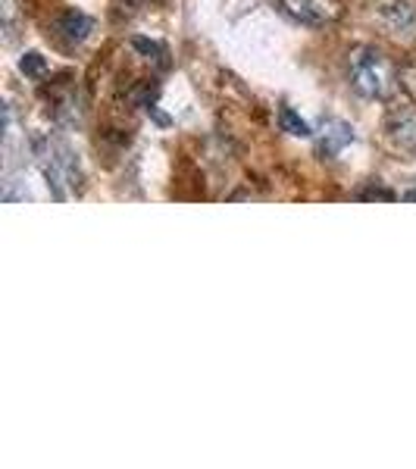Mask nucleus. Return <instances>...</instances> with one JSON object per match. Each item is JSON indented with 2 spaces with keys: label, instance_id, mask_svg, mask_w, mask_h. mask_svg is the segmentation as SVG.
Masks as SVG:
<instances>
[{
  "label": "nucleus",
  "instance_id": "nucleus-1",
  "mask_svg": "<svg viewBox=\"0 0 416 469\" xmlns=\"http://www.w3.org/2000/svg\"><path fill=\"white\" fill-rule=\"evenodd\" d=\"M348 79L357 94L369 100H388L398 88V66L373 44L348 50Z\"/></svg>",
  "mask_w": 416,
  "mask_h": 469
},
{
  "label": "nucleus",
  "instance_id": "nucleus-2",
  "mask_svg": "<svg viewBox=\"0 0 416 469\" xmlns=\"http://www.w3.org/2000/svg\"><path fill=\"white\" fill-rule=\"evenodd\" d=\"M35 154H38L41 173H44V179H47L54 198L56 200L72 198L81 185V173H79V163H75L72 150H69L63 141H38Z\"/></svg>",
  "mask_w": 416,
  "mask_h": 469
},
{
  "label": "nucleus",
  "instance_id": "nucleus-3",
  "mask_svg": "<svg viewBox=\"0 0 416 469\" xmlns=\"http://www.w3.org/2000/svg\"><path fill=\"white\" fill-rule=\"evenodd\" d=\"M373 19L382 31L398 41H416V4L413 0H373Z\"/></svg>",
  "mask_w": 416,
  "mask_h": 469
},
{
  "label": "nucleus",
  "instance_id": "nucleus-4",
  "mask_svg": "<svg viewBox=\"0 0 416 469\" xmlns=\"http://www.w3.org/2000/svg\"><path fill=\"white\" fill-rule=\"evenodd\" d=\"M282 10L292 19L313 29H326V25H335L344 16V4L342 0H279Z\"/></svg>",
  "mask_w": 416,
  "mask_h": 469
},
{
  "label": "nucleus",
  "instance_id": "nucleus-5",
  "mask_svg": "<svg viewBox=\"0 0 416 469\" xmlns=\"http://www.w3.org/2000/svg\"><path fill=\"white\" fill-rule=\"evenodd\" d=\"M386 135L392 141V148L416 150V107H401V110L388 113Z\"/></svg>",
  "mask_w": 416,
  "mask_h": 469
},
{
  "label": "nucleus",
  "instance_id": "nucleus-6",
  "mask_svg": "<svg viewBox=\"0 0 416 469\" xmlns=\"http://www.w3.org/2000/svg\"><path fill=\"white\" fill-rule=\"evenodd\" d=\"M91 31H94V19L85 16L81 10H75V6L72 10H63L54 22V35L63 38L66 44H81Z\"/></svg>",
  "mask_w": 416,
  "mask_h": 469
},
{
  "label": "nucleus",
  "instance_id": "nucleus-7",
  "mask_svg": "<svg viewBox=\"0 0 416 469\" xmlns=\"http://www.w3.org/2000/svg\"><path fill=\"white\" fill-rule=\"evenodd\" d=\"M354 141V129L344 123H326L323 129V138H319V150H323L326 157H335L338 150L344 148V144Z\"/></svg>",
  "mask_w": 416,
  "mask_h": 469
},
{
  "label": "nucleus",
  "instance_id": "nucleus-8",
  "mask_svg": "<svg viewBox=\"0 0 416 469\" xmlns=\"http://www.w3.org/2000/svg\"><path fill=\"white\" fill-rule=\"evenodd\" d=\"M279 123H282V129H285L288 135H301V138H307V135H310V125H307L304 119H301L298 113L292 110V107H282V113H279Z\"/></svg>",
  "mask_w": 416,
  "mask_h": 469
},
{
  "label": "nucleus",
  "instance_id": "nucleus-9",
  "mask_svg": "<svg viewBox=\"0 0 416 469\" xmlns=\"http://www.w3.org/2000/svg\"><path fill=\"white\" fill-rule=\"evenodd\" d=\"M398 88L416 104V60H407L404 66H398Z\"/></svg>",
  "mask_w": 416,
  "mask_h": 469
},
{
  "label": "nucleus",
  "instance_id": "nucleus-10",
  "mask_svg": "<svg viewBox=\"0 0 416 469\" xmlns=\"http://www.w3.org/2000/svg\"><path fill=\"white\" fill-rule=\"evenodd\" d=\"M19 69H22L25 75H31V79H35V75H41L44 69H47V63H44L41 54H35V50H31V54H25L22 60H19Z\"/></svg>",
  "mask_w": 416,
  "mask_h": 469
},
{
  "label": "nucleus",
  "instance_id": "nucleus-11",
  "mask_svg": "<svg viewBox=\"0 0 416 469\" xmlns=\"http://www.w3.org/2000/svg\"><path fill=\"white\" fill-rule=\"evenodd\" d=\"M395 198H398V194L388 192V188H379V185H373V188L363 192V200H395Z\"/></svg>",
  "mask_w": 416,
  "mask_h": 469
},
{
  "label": "nucleus",
  "instance_id": "nucleus-12",
  "mask_svg": "<svg viewBox=\"0 0 416 469\" xmlns=\"http://www.w3.org/2000/svg\"><path fill=\"white\" fill-rule=\"evenodd\" d=\"M132 44H135V47L141 50V54L148 56V60H150V56H157V54H163V47H160V44H154V41H144V38H135V41H132Z\"/></svg>",
  "mask_w": 416,
  "mask_h": 469
},
{
  "label": "nucleus",
  "instance_id": "nucleus-13",
  "mask_svg": "<svg viewBox=\"0 0 416 469\" xmlns=\"http://www.w3.org/2000/svg\"><path fill=\"white\" fill-rule=\"evenodd\" d=\"M404 200H416V188H413V192H407V194H404Z\"/></svg>",
  "mask_w": 416,
  "mask_h": 469
}]
</instances>
